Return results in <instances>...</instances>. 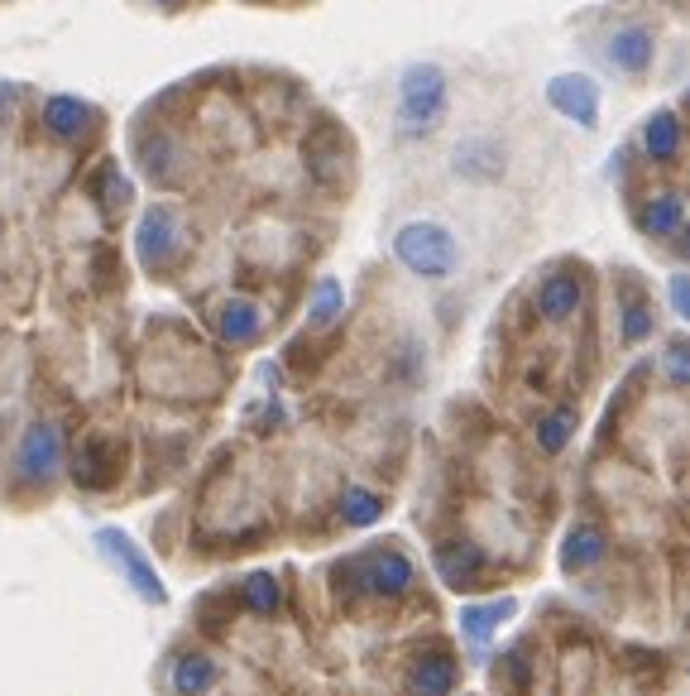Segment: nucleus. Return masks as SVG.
Listing matches in <instances>:
<instances>
[{
  "label": "nucleus",
  "mask_w": 690,
  "mask_h": 696,
  "mask_svg": "<svg viewBox=\"0 0 690 696\" xmlns=\"http://www.w3.org/2000/svg\"><path fill=\"white\" fill-rule=\"evenodd\" d=\"M446 73L436 63H413L398 87V135L403 140H427L446 121Z\"/></svg>",
  "instance_id": "nucleus-1"
},
{
  "label": "nucleus",
  "mask_w": 690,
  "mask_h": 696,
  "mask_svg": "<svg viewBox=\"0 0 690 696\" xmlns=\"http://www.w3.org/2000/svg\"><path fill=\"white\" fill-rule=\"evenodd\" d=\"M393 255L413 274H422V279H446V274H456V265H460L456 235L446 227H436V221H408V227L393 235Z\"/></svg>",
  "instance_id": "nucleus-2"
},
{
  "label": "nucleus",
  "mask_w": 690,
  "mask_h": 696,
  "mask_svg": "<svg viewBox=\"0 0 690 696\" xmlns=\"http://www.w3.org/2000/svg\"><path fill=\"white\" fill-rule=\"evenodd\" d=\"M547 101L566 121H576L580 130H594L600 125V87L590 82L586 73H561L547 82Z\"/></svg>",
  "instance_id": "nucleus-3"
},
{
  "label": "nucleus",
  "mask_w": 690,
  "mask_h": 696,
  "mask_svg": "<svg viewBox=\"0 0 690 696\" xmlns=\"http://www.w3.org/2000/svg\"><path fill=\"white\" fill-rule=\"evenodd\" d=\"M15 466H20V476H30V480H48V476H58V466H63V432L58 423H30V432L20 438V456H15Z\"/></svg>",
  "instance_id": "nucleus-4"
},
{
  "label": "nucleus",
  "mask_w": 690,
  "mask_h": 696,
  "mask_svg": "<svg viewBox=\"0 0 690 696\" xmlns=\"http://www.w3.org/2000/svg\"><path fill=\"white\" fill-rule=\"evenodd\" d=\"M135 245H140V259L144 265H168L182 245V221L172 207H149L135 231Z\"/></svg>",
  "instance_id": "nucleus-5"
},
{
  "label": "nucleus",
  "mask_w": 690,
  "mask_h": 696,
  "mask_svg": "<svg viewBox=\"0 0 690 696\" xmlns=\"http://www.w3.org/2000/svg\"><path fill=\"white\" fill-rule=\"evenodd\" d=\"M653 58H657V38L647 24H623V30L609 34V63H614L619 73L638 77V73L653 68Z\"/></svg>",
  "instance_id": "nucleus-6"
},
{
  "label": "nucleus",
  "mask_w": 690,
  "mask_h": 696,
  "mask_svg": "<svg viewBox=\"0 0 690 696\" xmlns=\"http://www.w3.org/2000/svg\"><path fill=\"white\" fill-rule=\"evenodd\" d=\"M38 121H44V130H48L53 140L77 144L91 125H97V111H91L82 97H48V101H44V115H38Z\"/></svg>",
  "instance_id": "nucleus-7"
},
{
  "label": "nucleus",
  "mask_w": 690,
  "mask_h": 696,
  "mask_svg": "<svg viewBox=\"0 0 690 696\" xmlns=\"http://www.w3.org/2000/svg\"><path fill=\"white\" fill-rule=\"evenodd\" d=\"M101 548H111V557L121 562V567L130 572V582L140 586V596L144 600H164V582H158V576L149 572V562L140 557V548L130 543L125 533H111V529H101Z\"/></svg>",
  "instance_id": "nucleus-8"
},
{
  "label": "nucleus",
  "mask_w": 690,
  "mask_h": 696,
  "mask_svg": "<svg viewBox=\"0 0 690 696\" xmlns=\"http://www.w3.org/2000/svg\"><path fill=\"white\" fill-rule=\"evenodd\" d=\"M580 279H570V274H552L547 284L537 288V318L542 322H566L580 312Z\"/></svg>",
  "instance_id": "nucleus-9"
},
{
  "label": "nucleus",
  "mask_w": 690,
  "mask_h": 696,
  "mask_svg": "<svg viewBox=\"0 0 690 696\" xmlns=\"http://www.w3.org/2000/svg\"><path fill=\"white\" fill-rule=\"evenodd\" d=\"M643 154L657 164H671L676 154H681V121H676V111H653L643 125Z\"/></svg>",
  "instance_id": "nucleus-10"
},
{
  "label": "nucleus",
  "mask_w": 690,
  "mask_h": 696,
  "mask_svg": "<svg viewBox=\"0 0 690 696\" xmlns=\"http://www.w3.org/2000/svg\"><path fill=\"white\" fill-rule=\"evenodd\" d=\"M140 168H144V178H154V183H172L182 168V144L158 130V135H149L140 144Z\"/></svg>",
  "instance_id": "nucleus-11"
},
{
  "label": "nucleus",
  "mask_w": 690,
  "mask_h": 696,
  "mask_svg": "<svg viewBox=\"0 0 690 696\" xmlns=\"http://www.w3.org/2000/svg\"><path fill=\"white\" fill-rule=\"evenodd\" d=\"M216 327H221V336H225V341L245 346V341H255V336L264 332V312H259V303H249V298H231V303L221 308Z\"/></svg>",
  "instance_id": "nucleus-12"
},
{
  "label": "nucleus",
  "mask_w": 690,
  "mask_h": 696,
  "mask_svg": "<svg viewBox=\"0 0 690 696\" xmlns=\"http://www.w3.org/2000/svg\"><path fill=\"white\" fill-rule=\"evenodd\" d=\"M643 231L647 235H681V227H686V202H681V192H657L653 202L643 207Z\"/></svg>",
  "instance_id": "nucleus-13"
},
{
  "label": "nucleus",
  "mask_w": 690,
  "mask_h": 696,
  "mask_svg": "<svg viewBox=\"0 0 690 696\" xmlns=\"http://www.w3.org/2000/svg\"><path fill=\"white\" fill-rule=\"evenodd\" d=\"M436 567H442L446 586H470V582H480V567H485V557L475 553L470 543H446L442 553H436Z\"/></svg>",
  "instance_id": "nucleus-14"
},
{
  "label": "nucleus",
  "mask_w": 690,
  "mask_h": 696,
  "mask_svg": "<svg viewBox=\"0 0 690 696\" xmlns=\"http://www.w3.org/2000/svg\"><path fill=\"white\" fill-rule=\"evenodd\" d=\"M600 557H604V533L594 529V523H576V529L566 533V567L570 572H586Z\"/></svg>",
  "instance_id": "nucleus-15"
},
{
  "label": "nucleus",
  "mask_w": 690,
  "mask_h": 696,
  "mask_svg": "<svg viewBox=\"0 0 690 696\" xmlns=\"http://www.w3.org/2000/svg\"><path fill=\"white\" fill-rule=\"evenodd\" d=\"M408 586H413V567H408V557L383 553L375 567H369V590H383V596H403Z\"/></svg>",
  "instance_id": "nucleus-16"
},
{
  "label": "nucleus",
  "mask_w": 690,
  "mask_h": 696,
  "mask_svg": "<svg viewBox=\"0 0 690 696\" xmlns=\"http://www.w3.org/2000/svg\"><path fill=\"white\" fill-rule=\"evenodd\" d=\"M450 677H456V667H450V659H442V653H432V659L418 663L413 673V692L418 696H446L450 692Z\"/></svg>",
  "instance_id": "nucleus-17"
},
{
  "label": "nucleus",
  "mask_w": 690,
  "mask_h": 696,
  "mask_svg": "<svg viewBox=\"0 0 690 696\" xmlns=\"http://www.w3.org/2000/svg\"><path fill=\"white\" fill-rule=\"evenodd\" d=\"M172 682H178V692L202 696L211 682H216V667H211V659H202V653H188V659L172 667Z\"/></svg>",
  "instance_id": "nucleus-18"
},
{
  "label": "nucleus",
  "mask_w": 690,
  "mask_h": 696,
  "mask_svg": "<svg viewBox=\"0 0 690 696\" xmlns=\"http://www.w3.org/2000/svg\"><path fill=\"white\" fill-rule=\"evenodd\" d=\"M503 159L494 150H489L485 140H475V144H466V150H456V168L460 174H470V178H485V174H494Z\"/></svg>",
  "instance_id": "nucleus-19"
},
{
  "label": "nucleus",
  "mask_w": 690,
  "mask_h": 696,
  "mask_svg": "<svg viewBox=\"0 0 690 696\" xmlns=\"http://www.w3.org/2000/svg\"><path fill=\"white\" fill-rule=\"evenodd\" d=\"M570 432H576V418H570L566 409L547 413V418H542V423H537V442H542V452H561Z\"/></svg>",
  "instance_id": "nucleus-20"
},
{
  "label": "nucleus",
  "mask_w": 690,
  "mask_h": 696,
  "mask_svg": "<svg viewBox=\"0 0 690 696\" xmlns=\"http://www.w3.org/2000/svg\"><path fill=\"white\" fill-rule=\"evenodd\" d=\"M341 515L350 519V523H375L379 519V495H369V490H345V500H341Z\"/></svg>",
  "instance_id": "nucleus-21"
},
{
  "label": "nucleus",
  "mask_w": 690,
  "mask_h": 696,
  "mask_svg": "<svg viewBox=\"0 0 690 696\" xmlns=\"http://www.w3.org/2000/svg\"><path fill=\"white\" fill-rule=\"evenodd\" d=\"M341 303H345V298H341V284L326 279L322 288H316V303H312V312H308V322H312V327H326V322L341 312Z\"/></svg>",
  "instance_id": "nucleus-22"
},
{
  "label": "nucleus",
  "mask_w": 690,
  "mask_h": 696,
  "mask_svg": "<svg viewBox=\"0 0 690 696\" xmlns=\"http://www.w3.org/2000/svg\"><path fill=\"white\" fill-rule=\"evenodd\" d=\"M513 610V600H499V606H480V610H466V629L475 639H485L489 634V625H499L503 615Z\"/></svg>",
  "instance_id": "nucleus-23"
},
{
  "label": "nucleus",
  "mask_w": 690,
  "mask_h": 696,
  "mask_svg": "<svg viewBox=\"0 0 690 696\" xmlns=\"http://www.w3.org/2000/svg\"><path fill=\"white\" fill-rule=\"evenodd\" d=\"M647 332H653V312H647L643 303H628V308H623V336H628V341H643Z\"/></svg>",
  "instance_id": "nucleus-24"
},
{
  "label": "nucleus",
  "mask_w": 690,
  "mask_h": 696,
  "mask_svg": "<svg viewBox=\"0 0 690 696\" xmlns=\"http://www.w3.org/2000/svg\"><path fill=\"white\" fill-rule=\"evenodd\" d=\"M249 606H255V610H274L278 606V586L269 582V576H255V582H249Z\"/></svg>",
  "instance_id": "nucleus-25"
},
{
  "label": "nucleus",
  "mask_w": 690,
  "mask_h": 696,
  "mask_svg": "<svg viewBox=\"0 0 690 696\" xmlns=\"http://www.w3.org/2000/svg\"><path fill=\"white\" fill-rule=\"evenodd\" d=\"M671 379H676V385H681V379H686V346H681V341H676V346H671Z\"/></svg>",
  "instance_id": "nucleus-26"
},
{
  "label": "nucleus",
  "mask_w": 690,
  "mask_h": 696,
  "mask_svg": "<svg viewBox=\"0 0 690 696\" xmlns=\"http://www.w3.org/2000/svg\"><path fill=\"white\" fill-rule=\"evenodd\" d=\"M15 115V87H0V125Z\"/></svg>",
  "instance_id": "nucleus-27"
},
{
  "label": "nucleus",
  "mask_w": 690,
  "mask_h": 696,
  "mask_svg": "<svg viewBox=\"0 0 690 696\" xmlns=\"http://www.w3.org/2000/svg\"><path fill=\"white\" fill-rule=\"evenodd\" d=\"M671 294H676V308L686 312V279H676V284H671Z\"/></svg>",
  "instance_id": "nucleus-28"
},
{
  "label": "nucleus",
  "mask_w": 690,
  "mask_h": 696,
  "mask_svg": "<svg viewBox=\"0 0 690 696\" xmlns=\"http://www.w3.org/2000/svg\"><path fill=\"white\" fill-rule=\"evenodd\" d=\"M158 5H182V0H158Z\"/></svg>",
  "instance_id": "nucleus-29"
}]
</instances>
